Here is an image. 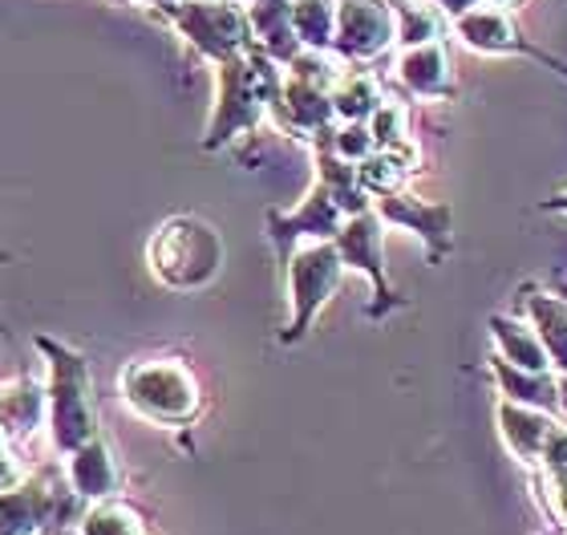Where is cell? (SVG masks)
Wrapping results in <instances>:
<instances>
[{
  "label": "cell",
  "instance_id": "cell-27",
  "mask_svg": "<svg viewBox=\"0 0 567 535\" xmlns=\"http://www.w3.org/2000/svg\"><path fill=\"white\" fill-rule=\"evenodd\" d=\"M471 4H498V9H511L515 0H471Z\"/></svg>",
  "mask_w": 567,
  "mask_h": 535
},
{
  "label": "cell",
  "instance_id": "cell-7",
  "mask_svg": "<svg viewBox=\"0 0 567 535\" xmlns=\"http://www.w3.org/2000/svg\"><path fill=\"white\" fill-rule=\"evenodd\" d=\"M349 219L341 207V199L332 195L329 183H320L308 191V199L296 207V212H268V232L276 239V251L280 260L288 264V256L296 251L300 239H337L341 224Z\"/></svg>",
  "mask_w": 567,
  "mask_h": 535
},
{
  "label": "cell",
  "instance_id": "cell-11",
  "mask_svg": "<svg viewBox=\"0 0 567 535\" xmlns=\"http://www.w3.org/2000/svg\"><path fill=\"white\" fill-rule=\"evenodd\" d=\"M122 483H126V475H122L118 459H114V451H110V442L102 434L82 442L70 454V487L82 503L118 500Z\"/></svg>",
  "mask_w": 567,
  "mask_h": 535
},
{
  "label": "cell",
  "instance_id": "cell-8",
  "mask_svg": "<svg viewBox=\"0 0 567 535\" xmlns=\"http://www.w3.org/2000/svg\"><path fill=\"white\" fill-rule=\"evenodd\" d=\"M398 37L390 0H337V29L332 49H341L349 61H369L385 53Z\"/></svg>",
  "mask_w": 567,
  "mask_h": 535
},
{
  "label": "cell",
  "instance_id": "cell-10",
  "mask_svg": "<svg viewBox=\"0 0 567 535\" xmlns=\"http://www.w3.org/2000/svg\"><path fill=\"white\" fill-rule=\"evenodd\" d=\"M515 312L539 333L547 357H551V369L559 378H567V297L544 292L539 285H519L515 288Z\"/></svg>",
  "mask_w": 567,
  "mask_h": 535
},
{
  "label": "cell",
  "instance_id": "cell-15",
  "mask_svg": "<svg viewBox=\"0 0 567 535\" xmlns=\"http://www.w3.org/2000/svg\"><path fill=\"white\" fill-rule=\"evenodd\" d=\"M491 373L498 381V393L507 398V402H519V405H532V410H544V414H556L564 418V402H559V378L556 369H547V373H532V369H519L503 361V357H491Z\"/></svg>",
  "mask_w": 567,
  "mask_h": 535
},
{
  "label": "cell",
  "instance_id": "cell-26",
  "mask_svg": "<svg viewBox=\"0 0 567 535\" xmlns=\"http://www.w3.org/2000/svg\"><path fill=\"white\" fill-rule=\"evenodd\" d=\"M539 212H567V191H564V195H556V199L539 203Z\"/></svg>",
  "mask_w": 567,
  "mask_h": 535
},
{
  "label": "cell",
  "instance_id": "cell-6",
  "mask_svg": "<svg viewBox=\"0 0 567 535\" xmlns=\"http://www.w3.org/2000/svg\"><path fill=\"white\" fill-rule=\"evenodd\" d=\"M337 251H341L344 268H357L373 280V305H369V321H385L393 309H402L405 297H398L385 276V219L373 207L349 215L337 232Z\"/></svg>",
  "mask_w": 567,
  "mask_h": 535
},
{
  "label": "cell",
  "instance_id": "cell-3",
  "mask_svg": "<svg viewBox=\"0 0 567 535\" xmlns=\"http://www.w3.org/2000/svg\"><path fill=\"white\" fill-rule=\"evenodd\" d=\"M37 346L49 353V430L61 454H73L82 442L97 439V414L90 398V369L82 353L41 337Z\"/></svg>",
  "mask_w": 567,
  "mask_h": 535
},
{
  "label": "cell",
  "instance_id": "cell-5",
  "mask_svg": "<svg viewBox=\"0 0 567 535\" xmlns=\"http://www.w3.org/2000/svg\"><path fill=\"white\" fill-rule=\"evenodd\" d=\"M288 300H292V321L280 333L284 346H292L312 329L317 312L329 305V297L341 288L344 276V260L332 239H312L305 248H296L288 256Z\"/></svg>",
  "mask_w": 567,
  "mask_h": 535
},
{
  "label": "cell",
  "instance_id": "cell-4",
  "mask_svg": "<svg viewBox=\"0 0 567 535\" xmlns=\"http://www.w3.org/2000/svg\"><path fill=\"white\" fill-rule=\"evenodd\" d=\"M82 500L73 495L58 466L37 471L0 491V535H61L70 519H82Z\"/></svg>",
  "mask_w": 567,
  "mask_h": 535
},
{
  "label": "cell",
  "instance_id": "cell-12",
  "mask_svg": "<svg viewBox=\"0 0 567 535\" xmlns=\"http://www.w3.org/2000/svg\"><path fill=\"white\" fill-rule=\"evenodd\" d=\"M454 29H458V37L474 53H486V58H495V53H523L527 49V41L515 29L511 9H498V4H474V9L458 12Z\"/></svg>",
  "mask_w": 567,
  "mask_h": 535
},
{
  "label": "cell",
  "instance_id": "cell-17",
  "mask_svg": "<svg viewBox=\"0 0 567 535\" xmlns=\"http://www.w3.org/2000/svg\"><path fill=\"white\" fill-rule=\"evenodd\" d=\"M251 24H256V41L272 61L300 58V37L292 29V0H256Z\"/></svg>",
  "mask_w": 567,
  "mask_h": 535
},
{
  "label": "cell",
  "instance_id": "cell-22",
  "mask_svg": "<svg viewBox=\"0 0 567 535\" xmlns=\"http://www.w3.org/2000/svg\"><path fill=\"white\" fill-rule=\"evenodd\" d=\"M292 29L308 49H329L337 29V0H292Z\"/></svg>",
  "mask_w": 567,
  "mask_h": 535
},
{
  "label": "cell",
  "instance_id": "cell-25",
  "mask_svg": "<svg viewBox=\"0 0 567 535\" xmlns=\"http://www.w3.org/2000/svg\"><path fill=\"white\" fill-rule=\"evenodd\" d=\"M544 491H547V500H551L556 519L567 527V466L564 471H544Z\"/></svg>",
  "mask_w": 567,
  "mask_h": 535
},
{
  "label": "cell",
  "instance_id": "cell-19",
  "mask_svg": "<svg viewBox=\"0 0 567 535\" xmlns=\"http://www.w3.org/2000/svg\"><path fill=\"white\" fill-rule=\"evenodd\" d=\"M390 9L393 24H398V41L405 49L446 37V12L437 9L434 0H390Z\"/></svg>",
  "mask_w": 567,
  "mask_h": 535
},
{
  "label": "cell",
  "instance_id": "cell-2",
  "mask_svg": "<svg viewBox=\"0 0 567 535\" xmlns=\"http://www.w3.org/2000/svg\"><path fill=\"white\" fill-rule=\"evenodd\" d=\"M118 390L134 414L151 418L158 426H183L199 414V381L183 361L158 357V361H134L122 369Z\"/></svg>",
  "mask_w": 567,
  "mask_h": 535
},
{
  "label": "cell",
  "instance_id": "cell-21",
  "mask_svg": "<svg viewBox=\"0 0 567 535\" xmlns=\"http://www.w3.org/2000/svg\"><path fill=\"white\" fill-rule=\"evenodd\" d=\"M78 535H151V527L142 524V515L134 512L131 503L102 500L94 507H85L78 519Z\"/></svg>",
  "mask_w": 567,
  "mask_h": 535
},
{
  "label": "cell",
  "instance_id": "cell-1",
  "mask_svg": "<svg viewBox=\"0 0 567 535\" xmlns=\"http://www.w3.org/2000/svg\"><path fill=\"white\" fill-rule=\"evenodd\" d=\"M146 260L158 285L175 292H195L212 285L224 264V239L199 215H175L166 219L146 244Z\"/></svg>",
  "mask_w": 567,
  "mask_h": 535
},
{
  "label": "cell",
  "instance_id": "cell-18",
  "mask_svg": "<svg viewBox=\"0 0 567 535\" xmlns=\"http://www.w3.org/2000/svg\"><path fill=\"white\" fill-rule=\"evenodd\" d=\"M381 82L378 73L361 70V65H344V73L332 85V114L344 122H369V114L381 106Z\"/></svg>",
  "mask_w": 567,
  "mask_h": 535
},
{
  "label": "cell",
  "instance_id": "cell-20",
  "mask_svg": "<svg viewBox=\"0 0 567 535\" xmlns=\"http://www.w3.org/2000/svg\"><path fill=\"white\" fill-rule=\"evenodd\" d=\"M45 410H49V393L37 390L29 378L9 385V390H0V426L9 430V434L33 430Z\"/></svg>",
  "mask_w": 567,
  "mask_h": 535
},
{
  "label": "cell",
  "instance_id": "cell-16",
  "mask_svg": "<svg viewBox=\"0 0 567 535\" xmlns=\"http://www.w3.org/2000/svg\"><path fill=\"white\" fill-rule=\"evenodd\" d=\"M486 329L495 337L503 361H511V366H519V369H532V373H547V369H551V357H547L544 341H539V333L523 321L519 312H515V317H511V312H495V317H486Z\"/></svg>",
  "mask_w": 567,
  "mask_h": 535
},
{
  "label": "cell",
  "instance_id": "cell-24",
  "mask_svg": "<svg viewBox=\"0 0 567 535\" xmlns=\"http://www.w3.org/2000/svg\"><path fill=\"white\" fill-rule=\"evenodd\" d=\"M332 151L341 158H349V163H361V158H369L373 151H378V143H373V134H369L365 122H349L344 131H332L329 134Z\"/></svg>",
  "mask_w": 567,
  "mask_h": 535
},
{
  "label": "cell",
  "instance_id": "cell-14",
  "mask_svg": "<svg viewBox=\"0 0 567 535\" xmlns=\"http://www.w3.org/2000/svg\"><path fill=\"white\" fill-rule=\"evenodd\" d=\"M556 422H559L556 414H544V410H532V405L498 398V434H503L507 451L515 454L523 466H539V454H544L547 434L556 430Z\"/></svg>",
  "mask_w": 567,
  "mask_h": 535
},
{
  "label": "cell",
  "instance_id": "cell-9",
  "mask_svg": "<svg viewBox=\"0 0 567 535\" xmlns=\"http://www.w3.org/2000/svg\"><path fill=\"white\" fill-rule=\"evenodd\" d=\"M373 212L385 224L414 232L425 244V251H430V260H446L450 248H454V207L450 203H430L410 195V191H390V195H378Z\"/></svg>",
  "mask_w": 567,
  "mask_h": 535
},
{
  "label": "cell",
  "instance_id": "cell-23",
  "mask_svg": "<svg viewBox=\"0 0 567 535\" xmlns=\"http://www.w3.org/2000/svg\"><path fill=\"white\" fill-rule=\"evenodd\" d=\"M369 134H373L378 151H381V146L410 143V138H405V110H402V102H381V106L369 114Z\"/></svg>",
  "mask_w": 567,
  "mask_h": 535
},
{
  "label": "cell",
  "instance_id": "cell-13",
  "mask_svg": "<svg viewBox=\"0 0 567 535\" xmlns=\"http://www.w3.org/2000/svg\"><path fill=\"white\" fill-rule=\"evenodd\" d=\"M398 78L414 97H454L458 85H454V70H450L446 58V41H425V45L405 49L398 58Z\"/></svg>",
  "mask_w": 567,
  "mask_h": 535
}]
</instances>
